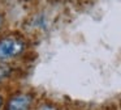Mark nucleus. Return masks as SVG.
Wrapping results in <instances>:
<instances>
[{
	"instance_id": "20e7f679",
	"label": "nucleus",
	"mask_w": 121,
	"mask_h": 110,
	"mask_svg": "<svg viewBox=\"0 0 121 110\" xmlns=\"http://www.w3.org/2000/svg\"><path fill=\"white\" fill-rule=\"evenodd\" d=\"M1 24H3V18H1V16H0V26H1Z\"/></svg>"
},
{
	"instance_id": "f257e3e1",
	"label": "nucleus",
	"mask_w": 121,
	"mask_h": 110,
	"mask_svg": "<svg viewBox=\"0 0 121 110\" xmlns=\"http://www.w3.org/2000/svg\"><path fill=\"white\" fill-rule=\"evenodd\" d=\"M24 50V45L14 39H3L0 41V59L17 56Z\"/></svg>"
},
{
	"instance_id": "39448f33",
	"label": "nucleus",
	"mask_w": 121,
	"mask_h": 110,
	"mask_svg": "<svg viewBox=\"0 0 121 110\" xmlns=\"http://www.w3.org/2000/svg\"><path fill=\"white\" fill-rule=\"evenodd\" d=\"M0 106H1V98H0Z\"/></svg>"
},
{
	"instance_id": "f03ea898",
	"label": "nucleus",
	"mask_w": 121,
	"mask_h": 110,
	"mask_svg": "<svg viewBox=\"0 0 121 110\" xmlns=\"http://www.w3.org/2000/svg\"><path fill=\"white\" fill-rule=\"evenodd\" d=\"M30 101H31V98L29 96L21 94V96H17L14 98H12L8 107H9V110H26L27 106L30 105Z\"/></svg>"
},
{
	"instance_id": "7ed1b4c3",
	"label": "nucleus",
	"mask_w": 121,
	"mask_h": 110,
	"mask_svg": "<svg viewBox=\"0 0 121 110\" xmlns=\"http://www.w3.org/2000/svg\"><path fill=\"white\" fill-rule=\"evenodd\" d=\"M40 110H55V109H53V107H50V106H43Z\"/></svg>"
}]
</instances>
